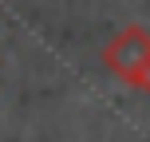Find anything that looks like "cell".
<instances>
[{"mask_svg": "<svg viewBox=\"0 0 150 142\" xmlns=\"http://www.w3.org/2000/svg\"><path fill=\"white\" fill-rule=\"evenodd\" d=\"M103 63L119 83H127L138 95H150V32L142 24L122 28L115 40H107Z\"/></svg>", "mask_w": 150, "mask_h": 142, "instance_id": "6da1fadb", "label": "cell"}, {"mask_svg": "<svg viewBox=\"0 0 150 142\" xmlns=\"http://www.w3.org/2000/svg\"><path fill=\"white\" fill-rule=\"evenodd\" d=\"M0 67H4V59H0Z\"/></svg>", "mask_w": 150, "mask_h": 142, "instance_id": "7a4b0ae2", "label": "cell"}]
</instances>
